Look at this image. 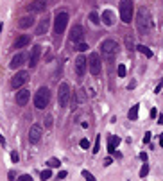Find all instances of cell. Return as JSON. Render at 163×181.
Listing matches in <instances>:
<instances>
[{
	"mask_svg": "<svg viewBox=\"0 0 163 181\" xmlns=\"http://www.w3.org/2000/svg\"><path fill=\"white\" fill-rule=\"evenodd\" d=\"M152 27V20H151V15L149 11L143 7L138 11V15H136V29L140 34H147Z\"/></svg>",
	"mask_w": 163,
	"mask_h": 181,
	"instance_id": "obj_1",
	"label": "cell"
},
{
	"mask_svg": "<svg viewBox=\"0 0 163 181\" xmlns=\"http://www.w3.org/2000/svg\"><path fill=\"white\" fill-rule=\"evenodd\" d=\"M118 13H120V20H122V22H124V23H131V20H133V13H135L133 0H120Z\"/></svg>",
	"mask_w": 163,
	"mask_h": 181,
	"instance_id": "obj_2",
	"label": "cell"
},
{
	"mask_svg": "<svg viewBox=\"0 0 163 181\" xmlns=\"http://www.w3.org/2000/svg\"><path fill=\"white\" fill-rule=\"evenodd\" d=\"M50 102V90L47 86H41L34 93V106L38 109H45Z\"/></svg>",
	"mask_w": 163,
	"mask_h": 181,
	"instance_id": "obj_3",
	"label": "cell"
},
{
	"mask_svg": "<svg viewBox=\"0 0 163 181\" xmlns=\"http://www.w3.org/2000/svg\"><path fill=\"white\" fill-rule=\"evenodd\" d=\"M100 49H102V56H104L108 61H113L118 47H117V41H113V40H106V41H102Z\"/></svg>",
	"mask_w": 163,
	"mask_h": 181,
	"instance_id": "obj_4",
	"label": "cell"
},
{
	"mask_svg": "<svg viewBox=\"0 0 163 181\" xmlns=\"http://www.w3.org/2000/svg\"><path fill=\"white\" fill-rule=\"evenodd\" d=\"M100 66H102V61H100V56L97 52H92L88 56V70L92 75H99L100 74Z\"/></svg>",
	"mask_w": 163,
	"mask_h": 181,
	"instance_id": "obj_5",
	"label": "cell"
},
{
	"mask_svg": "<svg viewBox=\"0 0 163 181\" xmlns=\"http://www.w3.org/2000/svg\"><path fill=\"white\" fill-rule=\"evenodd\" d=\"M66 23H68V13H57L56 15V20H54V32L56 34H63L65 29H66Z\"/></svg>",
	"mask_w": 163,
	"mask_h": 181,
	"instance_id": "obj_6",
	"label": "cell"
},
{
	"mask_svg": "<svg viewBox=\"0 0 163 181\" xmlns=\"http://www.w3.org/2000/svg\"><path fill=\"white\" fill-rule=\"evenodd\" d=\"M68 99H70V86H68V83H61L59 84V92H57V102H59V106H66Z\"/></svg>",
	"mask_w": 163,
	"mask_h": 181,
	"instance_id": "obj_7",
	"label": "cell"
},
{
	"mask_svg": "<svg viewBox=\"0 0 163 181\" xmlns=\"http://www.w3.org/2000/svg\"><path fill=\"white\" fill-rule=\"evenodd\" d=\"M27 81H29V72L20 70V72L14 74V77L11 79V84H13V88H20V86H23Z\"/></svg>",
	"mask_w": 163,
	"mask_h": 181,
	"instance_id": "obj_8",
	"label": "cell"
},
{
	"mask_svg": "<svg viewBox=\"0 0 163 181\" xmlns=\"http://www.w3.org/2000/svg\"><path fill=\"white\" fill-rule=\"evenodd\" d=\"M40 140H41V126L34 124V126H31V129H29V142H31V144H38Z\"/></svg>",
	"mask_w": 163,
	"mask_h": 181,
	"instance_id": "obj_9",
	"label": "cell"
},
{
	"mask_svg": "<svg viewBox=\"0 0 163 181\" xmlns=\"http://www.w3.org/2000/svg\"><path fill=\"white\" fill-rule=\"evenodd\" d=\"M40 56H41V47H40V45H34V47L31 49V56H29V66H31V68H34V66L38 65Z\"/></svg>",
	"mask_w": 163,
	"mask_h": 181,
	"instance_id": "obj_10",
	"label": "cell"
},
{
	"mask_svg": "<svg viewBox=\"0 0 163 181\" xmlns=\"http://www.w3.org/2000/svg\"><path fill=\"white\" fill-rule=\"evenodd\" d=\"M86 66H88V59L84 56H79L75 59V74H77V77H83L86 74Z\"/></svg>",
	"mask_w": 163,
	"mask_h": 181,
	"instance_id": "obj_11",
	"label": "cell"
},
{
	"mask_svg": "<svg viewBox=\"0 0 163 181\" xmlns=\"http://www.w3.org/2000/svg\"><path fill=\"white\" fill-rule=\"evenodd\" d=\"M83 36H84V34H83V27H81V25H74V27H72L70 29V41H74V43H81V41H83Z\"/></svg>",
	"mask_w": 163,
	"mask_h": 181,
	"instance_id": "obj_12",
	"label": "cell"
},
{
	"mask_svg": "<svg viewBox=\"0 0 163 181\" xmlns=\"http://www.w3.org/2000/svg\"><path fill=\"white\" fill-rule=\"evenodd\" d=\"M31 99V92L29 90H20V92H16V104L18 106H25Z\"/></svg>",
	"mask_w": 163,
	"mask_h": 181,
	"instance_id": "obj_13",
	"label": "cell"
},
{
	"mask_svg": "<svg viewBox=\"0 0 163 181\" xmlns=\"http://www.w3.org/2000/svg\"><path fill=\"white\" fill-rule=\"evenodd\" d=\"M23 61H25V54L18 52V54H14V56H13L11 63H9V66H11L13 70H16V68H20V66L23 65Z\"/></svg>",
	"mask_w": 163,
	"mask_h": 181,
	"instance_id": "obj_14",
	"label": "cell"
},
{
	"mask_svg": "<svg viewBox=\"0 0 163 181\" xmlns=\"http://www.w3.org/2000/svg\"><path fill=\"white\" fill-rule=\"evenodd\" d=\"M100 20H102V22H104V25H108V27L115 25V15H113V11H109V9L102 11V16H100Z\"/></svg>",
	"mask_w": 163,
	"mask_h": 181,
	"instance_id": "obj_15",
	"label": "cell"
},
{
	"mask_svg": "<svg viewBox=\"0 0 163 181\" xmlns=\"http://www.w3.org/2000/svg\"><path fill=\"white\" fill-rule=\"evenodd\" d=\"M45 2L43 0H36V2H32L31 6H27V11L29 13H41V11H45Z\"/></svg>",
	"mask_w": 163,
	"mask_h": 181,
	"instance_id": "obj_16",
	"label": "cell"
},
{
	"mask_svg": "<svg viewBox=\"0 0 163 181\" xmlns=\"http://www.w3.org/2000/svg\"><path fill=\"white\" fill-rule=\"evenodd\" d=\"M31 43V36L29 34H22V36L16 38V41H14V49H23V47H27V45Z\"/></svg>",
	"mask_w": 163,
	"mask_h": 181,
	"instance_id": "obj_17",
	"label": "cell"
},
{
	"mask_svg": "<svg viewBox=\"0 0 163 181\" xmlns=\"http://www.w3.org/2000/svg\"><path fill=\"white\" fill-rule=\"evenodd\" d=\"M32 25H34V18L32 16H23V18H20V22H18V27L20 29H29Z\"/></svg>",
	"mask_w": 163,
	"mask_h": 181,
	"instance_id": "obj_18",
	"label": "cell"
},
{
	"mask_svg": "<svg viewBox=\"0 0 163 181\" xmlns=\"http://www.w3.org/2000/svg\"><path fill=\"white\" fill-rule=\"evenodd\" d=\"M120 144V138L118 136H109V142H108V151L111 152V154H115V147Z\"/></svg>",
	"mask_w": 163,
	"mask_h": 181,
	"instance_id": "obj_19",
	"label": "cell"
},
{
	"mask_svg": "<svg viewBox=\"0 0 163 181\" xmlns=\"http://www.w3.org/2000/svg\"><path fill=\"white\" fill-rule=\"evenodd\" d=\"M47 29H49V20H41V22L38 23V27H36V34L41 36V34L47 32Z\"/></svg>",
	"mask_w": 163,
	"mask_h": 181,
	"instance_id": "obj_20",
	"label": "cell"
},
{
	"mask_svg": "<svg viewBox=\"0 0 163 181\" xmlns=\"http://www.w3.org/2000/svg\"><path fill=\"white\" fill-rule=\"evenodd\" d=\"M136 49H138V52H140V54H143L145 58H152V52H151L149 47H145V45H138Z\"/></svg>",
	"mask_w": 163,
	"mask_h": 181,
	"instance_id": "obj_21",
	"label": "cell"
},
{
	"mask_svg": "<svg viewBox=\"0 0 163 181\" xmlns=\"http://www.w3.org/2000/svg\"><path fill=\"white\" fill-rule=\"evenodd\" d=\"M138 118V106H133L129 109V120H136Z\"/></svg>",
	"mask_w": 163,
	"mask_h": 181,
	"instance_id": "obj_22",
	"label": "cell"
},
{
	"mask_svg": "<svg viewBox=\"0 0 163 181\" xmlns=\"http://www.w3.org/2000/svg\"><path fill=\"white\" fill-rule=\"evenodd\" d=\"M90 20H92L93 25H99V23H100V16L97 15L95 11H93V13H90Z\"/></svg>",
	"mask_w": 163,
	"mask_h": 181,
	"instance_id": "obj_23",
	"label": "cell"
},
{
	"mask_svg": "<svg viewBox=\"0 0 163 181\" xmlns=\"http://www.w3.org/2000/svg\"><path fill=\"white\" fill-rule=\"evenodd\" d=\"M117 74H118V77H126V65L117 66Z\"/></svg>",
	"mask_w": 163,
	"mask_h": 181,
	"instance_id": "obj_24",
	"label": "cell"
},
{
	"mask_svg": "<svg viewBox=\"0 0 163 181\" xmlns=\"http://www.w3.org/2000/svg\"><path fill=\"white\" fill-rule=\"evenodd\" d=\"M147 174H149V165H147V163H143L142 169H140V178H145Z\"/></svg>",
	"mask_w": 163,
	"mask_h": 181,
	"instance_id": "obj_25",
	"label": "cell"
},
{
	"mask_svg": "<svg viewBox=\"0 0 163 181\" xmlns=\"http://www.w3.org/2000/svg\"><path fill=\"white\" fill-rule=\"evenodd\" d=\"M99 151H100V135L97 136V140H95V145H93V154H97Z\"/></svg>",
	"mask_w": 163,
	"mask_h": 181,
	"instance_id": "obj_26",
	"label": "cell"
},
{
	"mask_svg": "<svg viewBox=\"0 0 163 181\" xmlns=\"http://www.w3.org/2000/svg\"><path fill=\"white\" fill-rule=\"evenodd\" d=\"M40 178H41L43 181H47V179H50V178H52V172L47 169V170H43V172H41V176H40Z\"/></svg>",
	"mask_w": 163,
	"mask_h": 181,
	"instance_id": "obj_27",
	"label": "cell"
},
{
	"mask_svg": "<svg viewBox=\"0 0 163 181\" xmlns=\"http://www.w3.org/2000/svg\"><path fill=\"white\" fill-rule=\"evenodd\" d=\"M83 178H84L86 181H97L95 178H93V174H90L88 170H83Z\"/></svg>",
	"mask_w": 163,
	"mask_h": 181,
	"instance_id": "obj_28",
	"label": "cell"
},
{
	"mask_svg": "<svg viewBox=\"0 0 163 181\" xmlns=\"http://www.w3.org/2000/svg\"><path fill=\"white\" fill-rule=\"evenodd\" d=\"M49 167H59V160H57V158H50L49 160Z\"/></svg>",
	"mask_w": 163,
	"mask_h": 181,
	"instance_id": "obj_29",
	"label": "cell"
},
{
	"mask_svg": "<svg viewBox=\"0 0 163 181\" xmlns=\"http://www.w3.org/2000/svg\"><path fill=\"white\" fill-rule=\"evenodd\" d=\"M79 145H81V147H83V149H88V147H90V142H88V140H86V138H83V140H81V142H79Z\"/></svg>",
	"mask_w": 163,
	"mask_h": 181,
	"instance_id": "obj_30",
	"label": "cell"
},
{
	"mask_svg": "<svg viewBox=\"0 0 163 181\" xmlns=\"http://www.w3.org/2000/svg\"><path fill=\"white\" fill-rule=\"evenodd\" d=\"M18 181H32V178H31L29 174H23V176H20V178H18Z\"/></svg>",
	"mask_w": 163,
	"mask_h": 181,
	"instance_id": "obj_31",
	"label": "cell"
},
{
	"mask_svg": "<svg viewBox=\"0 0 163 181\" xmlns=\"http://www.w3.org/2000/svg\"><path fill=\"white\" fill-rule=\"evenodd\" d=\"M11 160H13L14 163H18V152H16V151L11 152Z\"/></svg>",
	"mask_w": 163,
	"mask_h": 181,
	"instance_id": "obj_32",
	"label": "cell"
},
{
	"mask_svg": "<svg viewBox=\"0 0 163 181\" xmlns=\"http://www.w3.org/2000/svg\"><path fill=\"white\" fill-rule=\"evenodd\" d=\"M151 142V133H145V136H143V144H149Z\"/></svg>",
	"mask_w": 163,
	"mask_h": 181,
	"instance_id": "obj_33",
	"label": "cell"
},
{
	"mask_svg": "<svg viewBox=\"0 0 163 181\" xmlns=\"http://www.w3.org/2000/svg\"><path fill=\"white\" fill-rule=\"evenodd\" d=\"M45 126H47V127L52 126V117H47V118H45Z\"/></svg>",
	"mask_w": 163,
	"mask_h": 181,
	"instance_id": "obj_34",
	"label": "cell"
},
{
	"mask_svg": "<svg viewBox=\"0 0 163 181\" xmlns=\"http://www.w3.org/2000/svg\"><path fill=\"white\" fill-rule=\"evenodd\" d=\"M86 49H88V45H86V43H81V45H79V49H77V50H81V52H84V50H86Z\"/></svg>",
	"mask_w": 163,
	"mask_h": 181,
	"instance_id": "obj_35",
	"label": "cell"
},
{
	"mask_svg": "<svg viewBox=\"0 0 163 181\" xmlns=\"http://www.w3.org/2000/svg\"><path fill=\"white\" fill-rule=\"evenodd\" d=\"M57 178H59V179H63V178H66V170H61V172L57 174Z\"/></svg>",
	"mask_w": 163,
	"mask_h": 181,
	"instance_id": "obj_36",
	"label": "cell"
},
{
	"mask_svg": "<svg viewBox=\"0 0 163 181\" xmlns=\"http://www.w3.org/2000/svg\"><path fill=\"white\" fill-rule=\"evenodd\" d=\"M111 161H113V160H111V158H106V160H104V165H111Z\"/></svg>",
	"mask_w": 163,
	"mask_h": 181,
	"instance_id": "obj_37",
	"label": "cell"
},
{
	"mask_svg": "<svg viewBox=\"0 0 163 181\" xmlns=\"http://www.w3.org/2000/svg\"><path fill=\"white\" fill-rule=\"evenodd\" d=\"M156 115H158V111H156V109H154V108H152V109H151V117L154 118V117H156Z\"/></svg>",
	"mask_w": 163,
	"mask_h": 181,
	"instance_id": "obj_38",
	"label": "cell"
},
{
	"mask_svg": "<svg viewBox=\"0 0 163 181\" xmlns=\"http://www.w3.org/2000/svg\"><path fill=\"white\" fill-rule=\"evenodd\" d=\"M9 181H14V172H13V170L9 172Z\"/></svg>",
	"mask_w": 163,
	"mask_h": 181,
	"instance_id": "obj_39",
	"label": "cell"
},
{
	"mask_svg": "<svg viewBox=\"0 0 163 181\" xmlns=\"http://www.w3.org/2000/svg\"><path fill=\"white\" fill-rule=\"evenodd\" d=\"M140 158H142L143 161H147V154H145V152H142V154H140Z\"/></svg>",
	"mask_w": 163,
	"mask_h": 181,
	"instance_id": "obj_40",
	"label": "cell"
},
{
	"mask_svg": "<svg viewBox=\"0 0 163 181\" xmlns=\"http://www.w3.org/2000/svg\"><path fill=\"white\" fill-rule=\"evenodd\" d=\"M0 144H2V145L6 144V140H4V136H2V133H0Z\"/></svg>",
	"mask_w": 163,
	"mask_h": 181,
	"instance_id": "obj_41",
	"label": "cell"
},
{
	"mask_svg": "<svg viewBox=\"0 0 163 181\" xmlns=\"http://www.w3.org/2000/svg\"><path fill=\"white\" fill-rule=\"evenodd\" d=\"M160 145H161V147H163V133H161V135H160Z\"/></svg>",
	"mask_w": 163,
	"mask_h": 181,
	"instance_id": "obj_42",
	"label": "cell"
}]
</instances>
